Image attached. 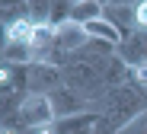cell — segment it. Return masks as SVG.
Masks as SVG:
<instances>
[{
  "label": "cell",
  "mask_w": 147,
  "mask_h": 134,
  "mask_svg": "<svg viewBox=\"0 0 147 134\" xmlns=\"http://www.w3.org/2000/svg\"><path fill=\"white\" fill-rule=\"evenodd\" d=\"M3 64H19V67L35 64V48L26 42H3Z\"/></svg>",
  "instance_id": "cell-8"
},
{
  "label": "cell",
  "mask_w": 147,
  "mask_h": 134,
  "mask_svg": "<svg viewBox=\"0 0 147 134\" xmlns=\"http://www.w3.org/2000/svg\"><path fill=\"white\" fill-rule=\"evenodd\" d=\"M10 121V131L16 128H45V125H55V105H51V96H38V93H29L26 99H22L19 112L16 115H7Z\"/></svg>",
  "instance_id": "cell-2"
},
{
  "label": "cell",
  "mask_w": 147,
  "mask_h": 134,
  "mask_svg": "<svg viewBox=\"0 0 147 134\" xmlns=\"http://www.w3.org/2000/svg\"><path fill=\"white\" fill-rule=\"evenodd\" d=\"M51 105H55V118H70V115L90 112V102H86L80 93H74L70 86H58V90L51 93Z\"/></svg>",
  "instance_id": "cell-5"
},
{
  "label": "cell",
  "mask_w": 147,
  "mask_h": 134,
  "mask_svg": "<svg viewBox=\"0 0 147 134\" xmlns=\"http://www.w3.org/2000/svg\"><path fill=\"white\" fill-rule=\"evenodd\" d=\"M128 83H138V86H144V90H147V64L131 67V73H128Z\"/></svg>",
  "instance_id": "cell-12"
},
{
  "label": "cell",
  "mask_w": 147,
  "mask_h": 134,
  "mask_svg": "<svg viewBox=\"0 0 147 134\" xmlns=\"http://www.w3.org/2000/svg\"><path fill=\"white\" fill-rule=\"evenodd\" d=\"M118 134H147V109H144L138 118H131L125 128H118Z\"/></svg>",
  "instance_id": "cell-11"
},
{
  "label": "cell",
  "mask_w": 147,
  "mask_h": 134,
  "mask_svg": "<svg viewBox=\"0 0 147 134\" xmlns=\"http://www.w3.org/2000/svg\"><path fill=\"white\" fill-rule=\"evenodd\" d=\"M90 42H93V38H90V32L83 29L80 22H74V19L55 29V45L64 51V55H77V51H83Z\"/></svg>",
  "instance_id": "cell-4"
},
{
  "label": "cell",
  "mask_w": 147,
  "mask_h": 134,
  "mask_svg": "<svg viewBox=\"0 0 147 134\" xmlns=\"http://www.w3.org/2000/svg\"><path fill=\"white\" fill-rule=\"evenodd\" d=\"M106 16V7L99 3V0H83V3H77L74 7V22H80V26H86V22H96V19H102Z\"/></svg>",
  "instance_id": "cell-9"
},
{
  "label": "cell",
  "mask_w": 147,
  "mask_h": 134,
  "mask_svg": "<svg viewBox=\"0 0 147 134\" xmlns=\"http://www.w3.org/2000/svg\"><path fill=\"white\" fill-rule=\"evenodd\" d=\"M51 3L55 0H29V19L35 26H48V19H51Z\"/></svg>",
  "instance_id": "cell-10"
},
{
  "label": "cell",
  "mask_w": 147,
  "mask_h": 134,
  "mask_svg": "<svg viewBox=\"0 0 147 134\" xmlns=\"http://www.w3.org/2000/svg\"><path fill=\"white\" fill-rule=\"evenodd\" d=\"M134 22H138L141 29L147 32V0H141V3L134 7Z\"/></svg>",
  "instance_id": "cell-13"
},
{
  "label": "cell",
  "mask_w": 147,
  "mask_h": 134,
  "mask_svg": "<svg viewBox=\"0 0 147 134\" xmlns=\"http://www.w3.org/2000/svg\"><path fill=\"white\" fill-rule=\"evenodd\" d=\"M61 73H64V86H70L74 93H80L86 102H102L106 93L112 90L106 83L102 70L96 64H90V61H83V58H77V55H70V61L61 67Z\"/></svg>",
  "instance_id": "cell-1"
},
{
  "label": "cell",
  "mask_w": 147,
  "mask_h": 134,
  "mask_svg": "<svg viewBox=\"0 0 147 134\" xmlns=\"http://www.w3.org/2000/svg\"><path fill=\"white\" fill-rule=\"evenodd\" d=\"M35 29H38V26H35L29 16L13 19V22H7V26H3V42H26V45H32Z\"/></svg>",
  "instance_id": "cell-7"
},
{
  "label": "cell",
  "mask_w": 147,
  "mask_h": 134,
  "mask_svg": "<svg viewBox=\"0 0 147 134\" xmlns=\"http://www.w3.org/2000/svg\"><path fill=\"white\" fill-rule=\"evenodd\" d=\"M58 86H64V73L61 67H51V64H29V93H38V96H51Z\"/></svg>",
  "instance_id": "cell-3"
},
{
  "label": "cell",
  "mask_w": 147,
  "mask_h": 134,
  "mask_svg": "<svg viewBox=\"0 0 147 134\" xmlns=\"http://www.w3.org/2000/svg\"><path fill=\"white\" fill-rule=\"evenodd\" d=\"M3 134H16V131H10V128H7V131H3Z\"/></svg>",
  "instance_id": "cell-14"
},
{
  "label": "cell",
  "mask_w": 147,
  "mask_h": 134,
  "mask_svg": "<svg viewBox=\"0 0 147 134\" xmlns=\"http://www.w3.org/2000/svg\"><path fill=\"white\" fill-rule=\"evenodd\" d=\"M118 58L125 61L128 67L147 64V32H144V29L131 32V35H128L125 42H121V48H118Z\"/></svg>",
  "instance_id": "cell-6"
}]
</instances>
